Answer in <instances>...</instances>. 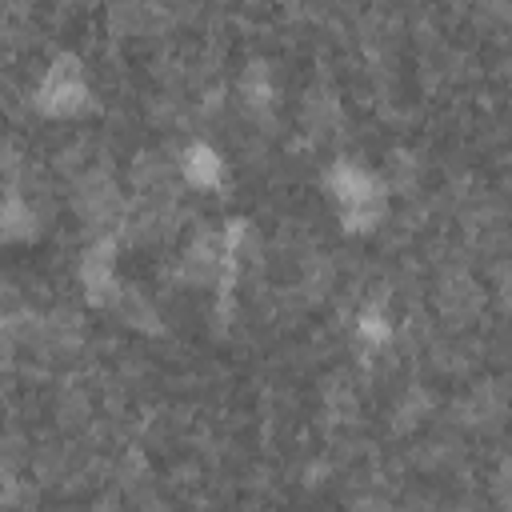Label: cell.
<instances>
[{
	"label": "cell",
	"instance_id": "cell-1",
	"mask_svg": "<svg viewBox=\"0 0 512 512\" xmlns=\"http://www.w3.org/2000/svg\"><path fill=\"white\" fill-rule=\"evenodd\" d=\"M84 104V84H80V72L72 60H64V68H52V76L44 80L40 88V108L64 116V112H76Z\"/></svg>",
	"mask_w": 512,
	"mask_h": 512
},
{
	"label": "cell",
	"instance_id": "cell-2",
	"mask_svg": "<svg viewBox=\"0 0 512 512\" xmlns=\"http://www.w3.org/2000/svg\"><path fill=\"white\" fill-rule=\"evenodd\" d=\"M440 312L452 316L456 324L472 320V316L480 312V288H476L468 276H448V280L440 284Z\"/></svg>",
	"mask_w": 512,
	"mask_h": 512
},
{
	"label": "cell",
	"instance_id": "cell-3",
	"mask_svg": "<svg viewBox=\"0 0 512 512\" xmlns=\"http://www.w3.org/2000/svg\"><path fill=\"white\" fill-rule=\"evenodd\" d=\"M216 272H220V248H216L212 236H204V240H196V244L188 248V256H184V276L196 280V284H204V280H212Z\"/></svg>",
	"mask_w": 512,
	"mask_h": 512
},
{
	"label": "cell",
	"instance_id": "cell-4",
	"mask_svg": "<svg viewBox=\"0 0 512 512\" xmlns=\"http://www.w3.org/2000/svg\"><path fill=\"white\" fill-rule=\"evenodd\" d=\"M500 412H504V404H500V396H496L492 388H476V392H472V396L460 404L464 424H476V428L496 424V420H500Z\"/></svg>",
	"mask_w": 512,
	"mask_h": 512
}]
</instances>
